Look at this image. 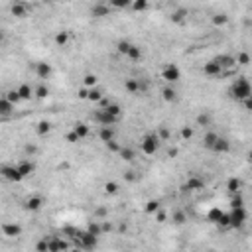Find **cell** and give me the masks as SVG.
Instances as JSON below:
<instances>
[{
  "instance_id": "cell-1",
  "label": "cell",
  "mask_w": 252,
  "mask_h": 252,
  "mask_svg": "<svg viewBox=\"0 0 252 252\" xmlns=\"http://www.w3.org/2000/svg\"><path fill=\"white\" fill-rule=\"evenodd\" d=\"M116 118H118V116L110 114V112L106 110V109L99 110V112H96V114H95V120H96V122H100V124H103V126H110L112 122H116Z\"/></svg>"
},
{
  "instance_id": "cell-2",
  "label": "cell",
  "mask_w": 252,
  "mask_h": 252,
  "mask_svg": "<svg viewBox=\"0 0 252 252\" xmlns=\"http://www.w3.org/2000/svg\"><path fill=\"white\" fill-rule=\"evenodd\" d=\"M233 93H234V96H238V99H248L250 96V85L246 81H238L237 85H234Z\"/></svg>"
},
{
  "instance_id": "cell-3",
  "label": "cell",
  "mask_w": 252,
  "mask_h": 252,
  "mask_svg": "<svg viewBox=\"0 0 252 252\" xmlns=\"http://www.w3.org/2000/svg\"><path fill=\"white\" fill-rule=\"evenodd\" d=\"M156 150H158V138L156 136L144 138V142H142V152L144 154H154Z\"/></svg>"
},
{
  "instance_id": "cell-4",
  "label": "cell",
  "mask_w": 252,
  "mask_h": 252,
  "mask_svg": "<svg viewBox=\"0 0 252 252\" xmlns=\"http://www.w3.org/2000/svg\"><path fill=\"white\" fill-rule=\"evenodd\" d=\"M0 173H2L6 179H10V181H20L22 179V175L18 173V169L10 168V165H2V168H0Z\"/></svg>"
},
{
  "instance_id": "cell-5",
  "label": "cell",
  "mask_w": 252,
  "mask_h": 252,
  "mask_svg": "<svg viewBox=\"0 0 252 252\" xmlns=\"http://www.w3.org/2000/svg\"><path fill=\"white\" fill-rule=\"evenodd\" d=\"M181 77V73H179V69L175 67V65H165V69H164V79L165 81H177V79Z\"/></svg>"
},
{
  "instance_id": "cell-6",
  "label": "cell",
  "mask_w": 252,
  "mask_h": 252,
  "mask_svg": "<svg viewBox=\"0 0 252 252\" xmlns=\"http://www.w3.org/2000/svg\"><path fill=\"white\" fill-rule=\"evenodd\" d=\"M16 169H18V173L22 175V177H26V175H30L32 171H34V164H30V162H22V164L16 165Z\"/></svg>"
},
{
  "instance_id": "cell-7",
  "label": "cell",
  "mask_w": 252,
  "mask_h": 252,
  "mask_svg": "<svg viewBox=\"0 0 252 252\" xmlns=\"http://www.w3.org/2000/svg\"><path fill=\"white\" fill-rule=\"evenodd\" d=\"M211 148L217 150V152H227V150H229V144H227V140H221V138H217L215 144H213Z\"/></svg>"
},
{
  "instance_id": "cell-8",
  "label": "cell",
  "mask_w": 252,
  "mask_h": 252,
  "mask_svg": "<svg viewBox=\"0 0 252 252\" xmlns=\"http://www.w3.org/2000/svg\"><path fill=\"white\" fill-rule=\"evenodd\" d=\"M49 73H51V67L47 65V63H40V65H37V75H40L41 79H45Z\"/></svg>"
},
{
  "instance_id": "cell-9",
  "label": "cell",
  "mask_w": 252,
  "mask_h": 252,
  "mask_svg": "<svg viewBox=\"0 0 252 252\" xmlns=\"http://www.w3.org/2000/svg\"><path fill=\"white\" fill-rule=\"evenodd\" d=\"M18 95H20V99H22V100H28L30 96H32V89L28 87V85H22V87L18 89Z\"/></svg>"
},
{
  "instance_id": "cell-10",
  "label": "cell",
  "mask_w": 252,
  "mask_h": 252,
  "mask_svg": "<svg viewBox=\"0 0 252 252\" xmlns=\"http://www.w3.org/2000/svg\"><path fill=\"white\" fill-rule=\"evenodd\" d=\"M4 233H6V234H10V237H16V234H18L20 233V227H18V224H4Z\"/></svg>"
},
{
  "instance_id": "cell-11",
  "label": "cell",
  "mask_w": 252,
  "mask_h": 252,
  "mask_svg": "<svg viewBox=\"0 0 252 252\" xmlns=\"http://www.w3.org/2000/svg\"><path fill=\"white\" fill-rule=\"evenodd\" d=\"M10 109H12V103H10L8 99H2V100H0V112H2V114H8Z\"/></svg>"
},
{
  "instance_id": "cell-12",
  "label": "cell",
  "mask_w": 252,
  "mask_h": 252,
  "mask_svg": "<svg viewBox=\"0 0 252 252\" xmlns=\"http://www.w3.org/2000/svg\"><path fill=\"white\" fill-rule=\"evenodd\" d=\"M217 71H221V65H219L217 61H211V63L205 67V73H209V75H213V73H217Z\"/></svg>"
},
{
  "instance_id": "cell-13",
  "label": "cell",
  "mask_w": 252,
  "mask_h": 252,
  "mask_svg": "<svg viewBox=\"0 0 252 252\" xmlns=\"http://www.w3.org/2000/svg\"><path fill=\"white\" fill-rule=\"evenodd\" d=\"M100 138H103L105 142H110V140H112V130H110V126H105L103 130H100Z\"/></svg>"
},
{
  "instance_id": "cell-14",
  "label": "cell",
  "mask_w": 252,
  "mask_h": 252,
  "mask_svg": "<svg viewBox=\"0 0 252 252\" xmlns=\"http://www.w3.org/2000/svg\"><path fill=\"white\" fill-rule=\"evenodd\" d=\"M126 55H130V57H132V59H138V57H140V55H142V51H140V49H138V47H136V45H130V47H128V51H126Z\"/></svg>"
},
{
  "instance_id": "cell-15",
  "label": "cell",
  "mask_w": 252,
  "mask_h": 252,
  "mask_svg": "<svg viewBox=\"0 0 252 252\" xmlns=\"http://www.w3.org/2000/svg\"><path fill=\"white\" fill-rule=\"evenodd\" d=\"M87 132H89V128L85 126V124H77L75 126V134H77L79 138H83V136H87Z\"/></svg>"
},
{
  "instance_id": "cell-16",
  "label": "cell",
  "mask_w": 252,
  "mask_h": 252,
  "mask_svg": "<svg viewBox=\"0 0 252 252\" xmlns=\"http://www.w3.org/2000/svg\"><path fill=\"white\" fill-rule=\"evenodd\" d=\"M242 219H244V211H242V209H238V211L233 215V224H240V223H242Z\"/></svg>"
},
{
  "instance_id": "cell-17",
  "label": "cell",
  "mask_w": 252,
  "mask_h": 252,
  "mask_svg": "<svg viewBox=\"0 0 252 252\" xmlns=\"http://www.w3.org/2000/svg\"><path fill=\"white\" fill-rule=\"evenodd\" d=\"M187 187H189V189H199V187H203V183H201L199 179H189Z\"/></svg>"
},
{
  "instance_id": "cell-18",
  "label": "cell",
  "mask_w": 252,
  "mask_h": 252,
  "mask_svg": "<svg viewBox=\"0 0 252 252\" xmlns=\"http://www.w3.org/2000/svg\"><path fill=\"white\" fill-rule=\"evenodd\" d=\"M6 99L10 100V103H14V100L18 103V100H22V99H20V95H18V91H12V93H8V96H6Z\"/></svg>"
},
{
  "instance_id": "cell-19",
  "label": "cell",
  "mask_w": 252,
  "mask_h": 252,
  "mask_svg": "<svg viewBox=\"0 0 252 252\" xmlns=\"http://www.w3.org/2000/svg\"><path fill=\"white\" fill-rule=\"evenodd\" d=\"M106 110H109L110 114H114V116H118V114H120V109H118V105H109V106H106Z\"/></svg>"
},
{
  "instance_id": "cell-20",
  "label": "cell",
  "mask_w": 252,
  "mask_h": 252,
  "mask_svg": "<svg viewBox=\"0 0 252 252\" xmlns=\"http://www.w3.org/2000/svg\"><path fill=\"white\" fill-rule=\"evenodd\" d=\"M28 207H30V209H40V207H41V199H30Z\"/></svg>"
},
{
  "instance_id": "cell-21",
  "label": "cell",
  "mask_w": 252,
  "mask_h": 252,
  "mask_svg": "<svg viewBox=\"0 0 252 252\" xmlns=\"http://www.w3.org/2000/svg\"><path fill=\"white\" fill-rule=\"evenodd\" d=\"M112 4H114L116 8H124V6L130 4V0H112Z\"/></svg>"
},
{
  "instance_id": "cell-22",
  "label": "cell",
  "mask_w": 252,
  "mask_h": 252,
  "mask_svg": "<svg viewBox=\"0 0 252 252\" xmlns=\"http://www.w3.org/2000/svg\"><path fill=\"white\" fill-rule=\"evenodd\" d=\"M12 12H14L16 16H20V18H24V16H26V10H24L22 6H14V8H12Z\"/></svg>"
},
{
  "instance_id": "cell-23",
  "label": "cell",
  "mask_w": 252,
  "mask_h": 252,
  "mask_svg": "<svg viewBox=\"0 0 252 252\" xmlns=\"http://www.w3.org/2000/svg\"><path fill=\"white\" fill-rule=\"evenodd\" d=\"M215 140H217V136H215V134H209V136L205 138V144H207V146H209V148H211V146H213V144H215Z\"/></svg>"
},
{
  "instance_id": "cell-24",
  "label": "cell",
  "mask_w": 252,
  "mask_h": 252,
  "mask_svg": "<svg viewBox=\"0 0 252 252\" xmlns=\"http://www.w3.org/2000/svg\"><path fill=\"white\" fill-rule=\"evenodd\" d=\"M146 8V0H136L134 2V10H144Z\"/></svg>"
},
{
  "instance_id": "cell-25",
  "label": "cell",
  "mask_w": 252,
  "mask_h": 252,
  "mask_svg": "<svg viewBox=\"0 0 252 252\" xmlns=\"http://www.w3.org/2000/svg\"><path fill=\"white\" fill-rule=\"evenodd\" d=\"M128 47H130V44H128V41H120V44H118V51H120V53H126Z\"/></svg>"
},
{
  "instance_id": "cell-26",
  "label": "cell",
  "mask_w": 252,
  "mask_h": 252,
  "mask_svg": "<svg viewBox=\"0 0 252 252\" xmlns=\"http://www.w3.org/2000/svg\"><path fill=\"white\" fill-rule=\"evenodd\" d=\"M87 99L96 100V99H100V93H99V91H91V93H87Z\"/></svg>"
},
{
  "instance_id": "cell-27",
  "label": "cell",
  "mask_w": 252,
  "mask_h": 252,
  "mask_svg": "<svg viewBox=\"0 0 252 252\" xmlns=\"http://www.w3.org/2000/svg\"><path fill=\"white\" fill-rule=\"evenodd\" d=\"M229 189H230V191H237V189H238V181H237V179H230V181H229Z\"/></svg>"
},
{
  "instance_id": "cell-28",
  "label": "cell",
  "mask_w": 252,
  "mask_h": 252,
  "mask_svg": "<svg viewBox=\"0 0 252 252\" xmlns=\"http://www.w3.org/2000/svg\"><path fill=\"white\" fill-rule=\"evenodd\" d=\"M85 83H87V85H95V83H96V77H93V75H87V77H85Z\"/></svg>"
},
{
  "instance_id": "cell-29",
  "label": "cell",
  "mask_w": 252,
  "mask_h": 252,
  "mask_svg": "<svg viewBox=\"0 0 252 252\" xmlns=\"http://www.w3.org/2000/svg\"><path fill=\"white\" fill-rule=\"evenodd\" d=\"M47 130H49V124H47V122H41L40 124V134H45Z\"/></svg>"
},
{
  "instance_id": "cell-30",
  "label": "cell",
  "mask_w": 252,
  "mask_h": 252,
  "mask_svg": "<svg viewBox=\"0 0 252 252\" xmlns=\"http://www.w3.org/2000/svg\"><path fill=\"white\" fill-rule=\"evenodd\" d=\"M164 95H165V99H168V100H171V99H173V95H175V93H173L171 89H165V91H164Z\"/></svg>"
},
{
  "instance_id": "cell-31",
  "label": "cell",
  "mask_w": 252,
  "mask_h": 252,
  "mask_svg": "<svg viewBox=\"0 0 252 252\" xmlns=\"http://www.w3.org/2000/svg\"><path fill=\"white\" fill-rule=\"evenodd\" d=\"M106 12H109L106 8H95V16H105Z\"/></svg>"
},
{
  "instance_id": "cell-32",
  "label": "cell",
  "mask_w": 252,
  "mask_h": 252,
  "mask_svg": "<svg viewBox=\"0 0 252 252\" xmlns=\"http://www.w3.org/2000/svg\"><path fill=\"white\" fill-rule=\"evenodd\" d=\"M67 41V34H59L57 36V44H65Z\"/></svg>"
},
{
  "instance_id": "cell-33",
  "label": "cell",
  "mask_w": 252,
  "mask_h": 252,
  "mask_svg": "<svg viewBox=\"0 0 252 252\" xmlns=\"http://www.w3.org/2000/svg\"><path fill=\"white\" fill-rule=\"evenodd\" d=\"M126 89L128 91H136V83L134 81H126Z\"/></svg>"
},
{
  "instance_id": "cell-34",
  "label": "cell",
  "mask_w": 252,
  "mask_h": 252,
  "mask_svg": "<svg viewBox=\"0 0 252 252\" xmlns=\"http://www.w3.org/2000/svg\"><path fill=\"white\" fill-rule=\"evenodd\" d=\"M47 95V89L45 87H40V89H37V96H45Z\"/></svg>"
},
{
  "instance_id": "cell-35",
  "label": "cell",
  "mask_w": 252,
  "mask_h": 252,
  "mask_svg": "<svg viewBox=\"0 0 252 252\" xmlns=\"http://www.w3.org/2000/svg\"><path fill=\"white\" fill-rule=\"evenodd\" d=\"M106 191H109V193H114V191H116V185H114V183H109V185H106Z\"/></svg>"
},
{
  "instance_id": "cell-36",
  "label": "cell",
  "mask_w": 252,
  "mask_h": 252,
  "mask_svg": "<svg viewBox=\"0 0 252 252\" xmlns=\"http://www.w3.org/2000/svg\"><path fill=\"white\" fill-rule=\"evenodd\" d=\"M156 209H158V203H148V211H156Z\"/></svg>"
},
{
  "instance_id": "cell-37",
  "label": "cell",
  "mask_w": 252,
  "mask_h": 252,
  "mask_svg": "<svg viewBox=\"0 0 252 252\" xmlns=\"http://www.w3.org/2000/svg\"><path fill=\"white\" fill-rule=\"evenodd\" d=\"M191 136V130H187V128H185V130H183V138H189Z\"/></svg>"
},
{
  "instance_id": "cell-38",
  "label": "cell",
  "mask_w": 252,
  "mask_h": 252,
  "mask_svg": "<svg viewBox=\"0 0 252 252\" xmlns=\"http://www.w3.org/2000/svg\"><path fill=\"white\" fill-rule=\"evenodd\" d=\"M44 2H47V0H44Z\"/></svg>"
}]
</instances>
